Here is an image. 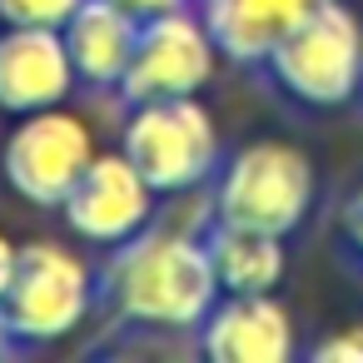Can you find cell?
I'll use <instances>...</instances> for the list:
<instances>
[{"mask_svg":"<svg viewBox=\"0 0 363 363\" xmlns=\"http://www.w3.org/2000/svg\"><path fill=\"white\" fill-rule=\"evenodd\" d=\"M100 308L145 333H194L219 303V279L204 249V229L145 224L135 239L115 244L95 274Z\"/></svg>","mask_w":363,"mask_h":363,"instance_id":"6da1fadb","label":"cell"},{"mask_svg":"<svg viewBox=\"0 0 363 363\" xmlns=\"http://www.w3.org/2000/svg\"><path fill=\"white\" fill-rule=\"evenodd\" d=\"M289 100L308 110H338L363 95V21L343 0H323L259 65Z\"/></svg>","mask_w":363,"mask_h":363,"instance_id":"7a4b0ae2","label":"cell"},{"mask_svg":"<svg viewBox=\"0 0 363 363\" xmlns=\"http://www.w3.org/2000/svg\"><path fill=\"white\" fill-rule=\"evenodd\" d=\"M120 150L135 160V169L155 184V194H189L209 184L224 164V140L214 115L199 105V95L174 100H145L130 105Z\"/></svg>","mask_w":363,"mask_h":363,"instance_id":"3957f363","label":"cell"},{"mask_svg":"<svg viewBox=\"0 0 363 363\" xmlns=\"http://www.w3.org/2000/svg\"><path fill=\"white\" fill-rule=\"evenodd\" d=\"M313 194H318V179H313V164H308V155L298 145H289V140H254V145L234 150L219 164L209 214L229 219V224H254V229H269V234L289 239L308 219Z\"/></svg>","mask_w":363,"mask_h":363,"instance_id":"277c9868","label":"cell"},{"mask_svg":"<svg viewBox=\"0 0 363 363\" xmlns=\"http://www.w3.org/2000/svg\"><path fill=\"white\" fill-rule=\"evenodd\" d=\"M95 303H100L95 269L55 239H30L21 244L16 279L0 298V313L21 338V348H45V343L70 338L90 318Z\"/></svg>","mask_w":363,"mask_h":363,"instance_id":"5b68a950","label":"cell"},{"mask_svg":"<svg viewBox=\"0 0 363 363\" xmlns=\"http://www.w3.org/2000/svg\"><path fill=\"white\" fill-rule=\"evenodd\" d=\"M95 155L100 150H95L90 125L70 115L65 105H50V110L16 115V130L0 145V174L26 204L60 209Z\"/></svg>","mask_w":363,"mask_h":363,"instance_id":"8992f818","label":"cell"},{"mask_svg":"<svg viewBox=\"0 0 363 363\" xmlns=\"http://www.w3.org/2000/svg\"><path fill=\"white\" fill-rule=\"evenodd\" d=\"M219 45L209 35V21L199 6H184L174 16L145 21L130 70L120 80V100L125 105H145V100H174V95H199L214 80L219 65Z\"/></svg>","mask_w":363,"mask_h":363,"instance_id":"52a82bcc","label":"cell"},{"mask_svg":"<svg viewBox=\"0 0 363 363\" xmlns=\"http://www.w3.org/2000/svg\"><path fill=\"white\" fill-rule=\"evenodd\" d=\"M155 199H160L155 184L135 169V160L125 150H115V155H95L90 160V169L65 194L60 214H65L75 239L115 249V244L135 239L155 219Z\"/></svg>","mask_w":363,"mask_h":363,"instance_id":"ba28073f","label":"cell"},{"mask_svg":"<svg viewBox=\"0 0 363 363\" xmlns=\"http://www.w3.org/2000/svg\"><path fill=\"white\" fill-rule=\"evenodd\" d=\"M199 353L209 363H289L298 353L294 313L274 294H219L199 323Z\"/></svg>","mask_w":363,"mask_h":363,"instance_id":"9c48e42d","label":"cell"},{"mask_svg":"<svg viewBox=\"0 0 363 363\" xmlns=\"http://www.w3.org/2000/svg\"><path fill=\"white\" fill-rule=\"evenodd\" d=\"M75 65L60 30L45 26H6L0 30V110L30 115L65 105L75 90Z\"/></svg>","mask_w":363,"mask_h":363,"instance_id":"30bf717a","label":"cell"},{"mask_svg":"<svg viewBox=\"0 0 363 363\" xmlns=\"http://www.w3.org/2000/svg\"><path fill=\"white\" fill-rule=\"evenodd\" d=\"M60 35H65L75 80L85 90H115L120 95V80L130 70L135 40H140V21L130 11H120L115 0H85Z\"/></svg>","mask_w":363,"mask_h":363,"instance_id":"8fae6325","label":"cell"},{"mask_svg":"<svg viewBox=\"0 0 363 363\" xmlns=\"http://www.w3.org/2000/svg\"><path fill=\"white\" fill-rule=\"evenodd\" d=\"M318 6L323 0H199L219 55L234 65H249V70L264 65L269 50Z\"/></svg>","mask_w":363,"mask_h":363,"instance_id":"7c38bea8","label":"cell"},{"mask_svg":"<svg viewBox=\"0 0 363 363\" xmlns=\"http://www.w3.org/2000/svg\"><path fill=\"white\" fill-rule=\"evenodd\" d=\"M204 249H209L219 294H274L289 269L284 234H269L254 224H229L214 214L204 224Z\"/></svg>","mask_w":363,"mask_h":363,"instance_id":"4fadbf2b","label":"cell"},{"mask_svg":"<svg viewBox=\"0 0 363 363\" xmlns=\"http://www.w3.org/2000/svg\"><path fill=\"white\" fill-rule=\"evenodd\" d=\"M85 0H0V26H45L65 30Z\"/></svg>","mask_w":363,"mask_h":363,"instance_id":"5bb4252c","label":"cell"},{"mask_svg":"<svg viewBox=\"0 0 363 363\" xmlns=\"http://www.w3.org/2000/svg\"><path fill=\"white\" fill-rule=\"evenodd\" d=\"M308 358H318V363H363V323L333 328L328 338H318L308 348Z\"/></svg>","mask_w":363,"mask_h":363,"instance_id":"9a60e30c","label":"cell"},{"mask_svg":"<svg viewBox=\"0 0 363 363\" xmlns=\"http://www.w3.org/2000/svg\"><path fill=\"white\" fill-rule=\"evenodd\" d=\"M338 249L348 254V264L363 274V184L343 199L338 209Z\"/></svg>","mask_w":363,"mask_h":363,"instance_id":"2e32d148","label":"cell"},{"mask_svg":"<svg viewBox=\"0 0 363 363\" xmlns=\"http://www.w3.org/2000/svg\"><path fill=\"white\" fill-rule=\"evenodd\" d=\"M120 11H130L140 26L145 21H160V16H174V11H184V6H199V0H115Z\"/></svg>","mask_w":363,"mask_h":363,"instance_id":"e0dca14e","label":"cell"},{"mask_svg":"<svg viewBox=\"0 0 363 363\" xmlns=\"http://www.w3.org/2000/svg\"><path fill=\"white\" fill-rule=\"evenodd\" d=\"M16 259H21V244L11 234H0V298H6V289L16 279Z\"/></svg>","mask_w":363,"mask_h":363,"instance_id":"ac0fdd59","label":"cell"},{"mask_svg":"<svg viewBox=\"0 0 363 363\" xmlns=\"http://www.w3.org/2000/svg\"><path fill=\"white\" fill-rule=\"evenodd\" d=\"M11 353H21V338L11 333V323H6V313H0V358H11Z\"/></svg>","mask_w":363,"mask_h":363,"instance_id":"d6986e66","label":"cell"},{"mask_svg":"<svg viewBox=\"0 0 363 363\" xmlns=\"http://www.w3.org/2000/svg\"><path fill=\"white\" fill-rule=\"evenodd\" d=\"M358 100H363V95H358Z\"/></svg>","mask_w":363,"mask_h":363,"instance_id":"ffe728a7","label":"cell"}]
</instances>
